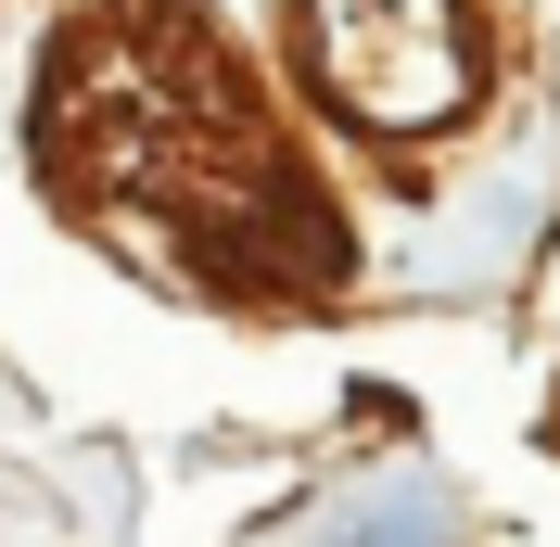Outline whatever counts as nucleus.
I'll return each mask as SVG.
<instances>
[{
    "mask_svg": "<svg viewBox=\"0 0 560 547\" xmlns=\"http://www.w3.org/2000/svg\"><path fill=\"white\" fill-rule=\"evenodd\" d=\"M38 166L77 230L205 306H318L357 268L331 178L293 153V128L255 103L191 0H90L51 38Z\"/></svg>",
    "mask_w": 560,
    "mask_h": 547,
    "instance_id": "nucleus-1",
    "label": "nucleus"
}]
</instances>
